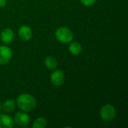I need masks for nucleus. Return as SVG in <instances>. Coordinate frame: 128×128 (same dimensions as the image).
<instances>
[{
  "instance_id": "f8f14e48",
  "label": "nucleus",
  "mask_w": 128,
  "mask_h": 128,
  "mask_svg": "<svg viewBox=\"0 0 128 128\" xmlns=\"http://www.w3.org/2000/svg\"><path fill=\"white\" fill-rule=\"evenodd\" d=\"M45 64L48 69L54 70L57 67V60L52 56H47L45 58Z\"/></svg>"
},
{
  "instance_id": "ddd939ff",
  "label": "nucleus",
  "mask_w": 128,
  "mask_h": 128,
  "mask_svg": "<svg viewBox=\"0 0 128 128\" xmlns=\"http://www.w3.org/2000/svg\"><path fill=\"white\" fill-rule=\"evenodd\" d=\"M46 121L44 118H37L32 124L33 128H46Z\"/></svg>"
},
{
  "instance_id": "1a4fd4ad",
  "label": "nucleus",
  "mask_w": 128,
  "mask_h": 128,
  "mask_svg": "<svg viewBox=\"0 0 128 128\" xmlns=\"http://www.w3.org/2000/svg\"><path fill=\"white\" fill-rule=\"evenodd\" d=\"M14 122L13 118L7 115L0 114V128H12Z\"/></svg>"
},
{
  "instance_id": "2eb2a0df",
  "label": "nucleus",
  "mask_w": 128,
  "mask_h": 128,
  "mask_svg": "<svg viewBox=\"0 0 128 128\" xmlns=\"http://www.w3.org/2000/svg\"><path fill=\"white\" fill-rule=\"evenodd\" d=\"M6 5V0H0V8H3Z\"/></svg>"
},
{
  "instance_id": "9d476101",
  "label": "nucleus",
  "mask_w": 128,
  "mask_h": 128,
  "mask_svg": "<svg viewBox=\"0 0 128 128\" xmlns=\"http://www.w3.org/2000/svg\"><path fill=\"white\" fill-rule=\"evenodd\" d=\"M68 50H69V52H70L72 55L77 56V55H79V54L81 53L82 48L81 44H80L79 42L74 41V42H72V43L69 45Z\"/></svg>"
},
{
  "instance_id": "f257e3e1",
  "label": "nucleus",
  "mask_w": 128,
  "mask_h": 128,
  "mask_svg": "<svg viewBox=\"0 0 128 128\" xmlns=\"http://www.w3.org/2000/svg\"><path fill=\"white\" fill-rule=\"evenodd\" d=\"M16 104L21 110L31 112L36 107V100L29 94H22L17 97Z\"/></svg>"
},
{
  "instance_id": "423d86ee",
  "label": "nucleus",
  "mask_w": 128,
  "mask_h": 128,
  "mask_svg": "<svg viewBox=\"0 0 128 128\" xmlns=\"http://www.w3.org/2000/svg\"><path fill=\"white\" fill-rule=\"evenodd\" d=\"M64 74L61 70H56L53 71L50 76V82L55 86H60L64 83Z\"/></svg>"
},
{
  "instance_id": "4468645a",
  "label": "nucleus",
  "mask_w": 128,
  "mask_h": 128,
  "mask_svg": "<svg viewBox=\"0 0 128 128\" xmlns=\"http://www.w3.org/2000/svg\"><path fill=\"white\" fill-rule=\"evenodd\" d=\"M81 2L86 6H91L95 3L96 0H81Z\"/></svg>"
},
{
  "instance_id": "dca6fc26",
  "label": "nucleus",
  "mask_w": 128,
  "mask_h": 128,
  "mask_svg": "<svg viewBox=\"0 0 128 128\" xmlns=\"http://www.w3.org/2000/svg\"><path fill=\"white\" fill-rule=\"evenodd\" d=\"M1 110H2V105H1V104H0V111H1Z\"/></svg>"
},
{
  "instance_id": "20e7f679",
  "label": "nucleus",
  "mask_w": 128,
  "mask_h": 128,
  "mask_svg": "<svg viewBox=\"0 0 128 128\" xmlns=\"http://www.w3.org/2000/svg\"><path fill=\"white\" fill-rule=\"evenodd\" d=\"M12 50L7 46H0V64H7L12 58Z\"/></svg>"
},
{
  "instance_id": "0eeeda50",
  "label": "nucleus",
  "mask_w": 128,
  "mask_h": 128,
  "mask_svg": "<svg viewBox=\"0 0 128 128\" xmlns=\"http://www.w3.org/2000/svg\"><path fill=\"white\" fill-rule=\"evenodd\" d=\"M18 35L21 40L24 41H28L31 39L32 36V31L29 26L23 25L20 26L18 29Z\"/></svg>"
},
{
  "instance_id": "f03ea898",
  "label": "nucleus",
  "mask_w": 128,
  "mask_h": 128,
  "mask_svg": "<svg viewBox=\"0 0 128 128\" xmlns=\"http://www.w3.org/2000/svg\"><path fill=\"white\" fill-rule=\"evenodd\" d=\"M56 39L63 44H68L74 38L73 32L66 27H61L58 28L56 32Z\"/></svg>"
},
{
  "instance_id": "9b49d317",
  "label": "nucleus",
  "mask_w": 128,
  "mask_h": 128,
  "mask_svg": "<svg viewBox=\"0 0 128 128\" xmlns=\"http://www.w3.org/2000/svg\"><path fill=\"white\" fill-rule=\"evenodd\" d=\"M3 111L6 113H10L12 112L15 109V102L12 99L7 100L2 105Z\"/></svg>"
},
{
  "instance_id": "6e6552de",
  "label": "nucleus",
  "mask_w": 128,
  "mask_h": 128,
  "mask_svg": "<svg viewBox=\"0 0 128 128\" xmlns=\"http://www.w3.org/2000/svg\"><path fill=\"white\" fill-rule=\"evenodd\" d=\"M14 32L10 28H4L0 34V38L1 40L4 44H9L14 39Z\"/></svg>"
},
{
  "instance_id": "7ed1b4c3",
  "label": "nucleus",
  "mask_w": 128,
  "mask_h": 128,
  "mask_svg": "<svg viewBox=\"0 0 128 128\" xmlns=\"http://www.w3.org/2000/svg\"><path fill=\"white\" fill-rule=\"evenodd\" d=\"M100 117L104 122H110L116 117V108L111 104H106L104 106L100 112Z\"/></svg>"
},
{
  "instance_id": "39448f33",
  "label": "nucleus",
  "mask_w": 128,
  "mask_h": 128,
  "mask_svg": "<svg viewBox=\"0 0 128 128\" xmlns=\"http://www.w3.org/2000/svg\"><path fill=\"white\" fill-rule=\"evenodd\" d=\"M15 124L21 128H26L30 122V118L28 115L24 112H17L14 116V121Z\"/></svg>"
}]
</instances>
